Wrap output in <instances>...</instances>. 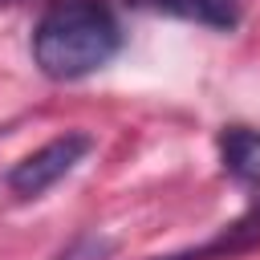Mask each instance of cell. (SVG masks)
Listing matches in <instances>:
<instances>
[{"label": "cell", "instance_id": "1", "mask_svg": "<svg viewBox=\"0 0 260 260\" xmlns=\"http://www.w3.org/2000/svg\"><path fill=\"white\" fill-rule=\"evenodd\" d=\"M122 49L118 16L106 0H49L32 24V61L53 81H81Z\"/></svg>", "mask_w": 260, "mask_h": 260}, {"label": "cell", "instance_id": "2", "mask_svg": "<svg viewBox=\"0 0 260 260\" xmlns=\"http://www.w3.org/2000/svg\"><path fill=\"white\" fill-rule=\"evenodd\" d=\"M93 150V138L85 130H65L57 138H49L45 146L28 150L12 171H8V191L16 199H41L49 187H57L65 175H73L85 154Z\"/></svg>", "mask_w": 260, "mask_h": 260}, {"label": "cell", "instance_id": "3", "mask_svg": "<svg viewBox=\"0 0 260 260\" xmlns=\"http://www.w3.org/2000/svg\"><path fill=\"white\" fill-rule=\"evenodd\" d=\"M219 167L236 187H244L260 203V130L228 126L219 134Z\"/></svg>", "mask_w": 260, "mask_h": 260}, {"label": "cell", "instance_id": "4", "mask_svg": "<svg viewBox=\"0 0 260 260\" xmlns=\"http://www.w3.org/2000/svg\"><path fill=\"white\" fill-rule=\"evenodd\" d=\"M130 8L142 12H158V16H175L211 32H232L240 24V0H126Z\"/></svg>", "mask_w": 260, "mask_h": 260}]
</instances>
